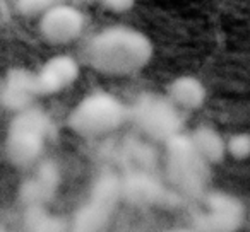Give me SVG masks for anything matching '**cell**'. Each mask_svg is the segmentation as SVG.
<instances>
[{
  "label": "cell",
  "mask_w": 250,
  "mask_h": 232,
  "mask_svg": "<svg viewBox=\"0 0 250 232\" xmlns=\"http://www.w3.org/2000/svg\"><path fill=\"white\" fill-rule=\"evenodd\" d=\"M98 4L103 9L115 14H122V12H127L136 5V0H96Z\"/></svg>",
  "instance_id": "obj_18"
},
{
  "label": "cell",
  "mask_w": 250,
  "mask_h": 232,
  "mask_svg": "<svg viewBox=\"0 0 250 232\" xmlns=\"http://www.w3.org/2000/svg\"><path fill=\"white\" fill-rule=\"evenodd\" d=\"M122 198L134 205H156L167 200L168 191L146 169H136L122 179Z\"/></svg>",
  "instance_id": "obj_10"
},
{
  "label": "cell",
  "mask_w": 250,
  "mask_h": 232,
  "mask_svg": "<svg viewBox=\"0 0 250 232\" xmlns=\"http://www.w3.org/2000/svg\"><path fill=\"white\" fill-rule=\"evenodd\" d=\"M129 116V109L120 99L106 92L86 96L67 118V126L86 139H96L118 130Z\"/></svg>",
  "instance_id": "obj_3"
},
{
  "label": "cell",
  "mask_w": 250,
  "mask_h": 232,
  "mask_svg": "<svg viewBox=\"0 0 250 232\" xmlns=\"http://www.w3.org/2000/svg\"><path fill=\"white\" fill-rule=\"evenodd\" d=\"M59 167L53 162H42L35 174L22 183L19 195L21 200L29 205H45L55 195L59 188Z\"/></svg>",
  "instance_id": "obj_11"
},
{
  "label": "cell",
  "mask_w": 250,
  "mask_h": 232,
  "mask_svg": "<svg viewBox=\"0 0 250 232\" xmlns=\"http://www.w3.org/2000/svg\"><path fill=\"white\" fill-rule=\"evenodd\" d=\"M167 167L171 183L185 195H199L208 181L209 164L199 156L190 135L177 133L167 140Z\"/></svg>",
  "instance_id": "obj_4"
},
{
  "label": "cell",
  "mask_w": 250,
  "mask_h": 232,
  "mask_svg": "<svg viewBox=\"0 0 250 232\" xmlns=\"http://www.w3.org/2000/svg\"><path fill=\"white\" fill-rule=\"evenodd\" d=\"M129 114L147 137L158 142H167L170 137L180 133L184 123L180 109L168 97L154 94L137 97Z\"/></svg>",
  "instance_id": "obj_5"
},
{
  "label": "cell",
  "mask_w": 250,
  "mask_h": 232,
  "mask_svg": "<svg viewBox=\"0 0 250 232\" xmlns=\"http://www.w3.org/2000/svg\"><path fill=\"white\" fill-rule=\"evenodd\" d=\"M226 154L233 159H247L250 157V135L249 133H236L226 140Z\"/></svg>",
  "instance_id": "obj_16"
},
{
  "label": "cell",
  "mask_w": 250,
  "mask_h": 232,
  "mask_svg": "<svg viewBox=\"0 0 250 232\" xmlns=\"http://www.w3.org/2000/svg\"><path fill=\"white\" fill-rule=\"evenodd\" d=\"M206 96H208V90L204 84L192 75L177 77L167 90V97L180 111L199 109L206 103Z\"/></svg>",
  "instance_id": "obj_12"
},
{
  "label": "cell",
  "mask_w": 250,
  "mask_h": 232,
  "mask_svg": "<svg viewBox=\"0 0 250 232\" xmlns=\"http://www.w3.org/2000/svg\"><path fill=\"white\" fill-rule=\"evenodd\" d=\"M79 77V63L69 55L52 56L36 72V80L42 94H57L70 87Z\"/></svg>",
  "instance_id": "obj_9"
},
{
  "label": "cell",
  "mask_w": 250,
  "mask_h": 232,
  "mask_svg": "<svg viewBox=\"0 0 250 232\" xmlns=\"http://www.w3.org/2000/svg\"><path fill=\"white\" fill-rule=\"evenodd\" d=\"M86 18L72 4H53L40 18V33L52 45H69L83 35Z\"/></svg>",
  "instance_id": "obj_6"
},
{
  "label": "cell",
  "mask_w": 250,
  "mask_h": 232,
  "mask_svg": "<svg viewBox=\"0 0 250 232\" xmlns=\"http://www.w3.org/2000/svg\"><path fill=\"white\" fill-rule=\"evenodd\" d=\"M24 224L31 231H62L63 222L46 212L45 205H29L26 207Z\"/></svg>",
  "instance_id": "obj_15"
},
{
  "label": "cell",
  "mask_w": 250,
  "mask_h": 232,
  "mask_svg": "<svg viewBox=\"0 0 250 232\" xmlns=\"http://www.w3.org/2000/svg\"><path fill=\"white\" fill-rule=\"evenodd\" d=\"M111 215L113 210L93 200H87L74 215L72 227L76 231H101L108 225Z\"/></svg>",
  "instance_id": "obj_14"
},
{
  "label": "cell",
  "mask_w": 250,
  "mask_h": 232,
  "mask_svg": "<svg viewBox=\"0 0 250 232\" xmlns=\"http://www.w3.org/2000/svg\"><path fill=\"white\" fill-rule=\"evenodd\" d=\"M16 4L22 16L40 19L53 4H57V0H18Z\"/></svg>",
  "instance_id": "obj_17"
},
{
  "label": "cell",
  "mask_w": 250,
  "mask_h": 232,
  "mask_svg": "<svg viewBox=\"0 0 250 232\" xmlns=\"http://www.w3.org/2000/svg\"><path fill=\"white\" fill-rule=\"evenodd\" d=\"M245 220V208L233 195L214 191L206 195V212L195 218L201 231H235Z\"/></svg>",
  "instance_id": "obj_7"
},
{
  "label": "cell",
  "mask_w": 250,
  "mask_h": 232,
  "mask_svg": "<svg viewBox=\"0 0 250 232\" xmlns=\"http://www.w3.org/2000/svg\"><path fill=\"white\" fill-rule=\"evenodd\" d=\"M38 96H42V92H40L36 73L28 72L24 69H16L11 70L5 79L0 101L7 109L18 113L33 106V101Z\"/></svg>",
  "instance_id": "obj_8"
},
{
  "label": "cell",
  "mask_w": 250,
  "mask_h": 232,
  "mask_svg": "<svg viewBox=\"0 0 250 232\" xmlns=\"http://www.w3.org/2000/svg\"><path fill=\"white\" fill-rule=\"evenodd\" d=\"M153 43L144 33L125 26L103 29L91 38L86 60L96 72L129 77L141 72L153 58Z\"/></svg>",
  "instance_id": "obj_1"
},
{
  "label": "cell",
  "mask_w": 250,
  "mask_h": 232,
  "mask_svg": "<svg viewBox=\"0 0 250 232\" xmlns=\"http://www.w3.org/2000/svg\"><path fill=\"white\" fill-rule=\"evenodd\" d=\"M52 122L45 111L29 106L16 113L5 140V154L16 167L35 166L52 135Z\"/></svg>",
  "instance_id": "obj_2"
},
{
  "label": "cell",
  "mask_w": 250,
  "mask_h": 232,
  "mask_svg": "<svg viewBox=\"0 0 250 232\" xmlns=\"http://www.w3.org/2000/svg\"><path fill=\"white\" fill-rule=\"evenodd\" d=\"M190 140L194 143L199 156L211 166L218 164L226 156V140L211 126H199L190 133Z\"/></svg>",
  "instance_id": "obj_13"
}]
</instances>
